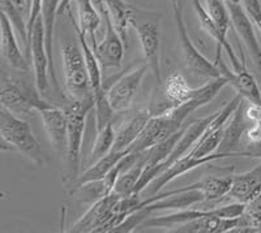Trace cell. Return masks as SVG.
Returning a JSON list of instances; mask_svg holds the SVG:
<instances>
[{"label": "cell", "instance_id": "obj_1", "mask_svg": "<svg viewBox=\"0 0 261 233\" xmlns=\"http://www.w3.org/2000/svg\"><path fill=\"white\" fill-rule=\"evenodd\" d=\"M67 145H65V183L74 184L79 179L81 149H83L84 133H85L88 113L94 109V98L88 101H73L67 107Z\"/></svg>", "mask_w": 261, "mask_h": 233}, {"label": "cell", "instance_id": "obj_2", "mask_svg": "<svg viewBox=\"0 0 261 233\" xmlns=\"http://www.w3.org/2000/svg\"><path fill=\"white\" fill-rule=\"evenodd\" d=\"M0 136L2 148L8 145L9 150H17L27 157L34 164L41 165L43 163V154L41 145L36 138L32 128L20 116H16L11 111L0 106Z\"/></svg>", "mask_w": 261, "mask_h": 233}, {"label": "cell", "instance_id": "obj_3", "mask_svg": "<svg viewBox=\"0 0 261 233\" xmlns=\"http://www.w3.org/2000/svg\"><path fill=\"white\" fill-rule=\"evenodd\" d=\"M161 16L157 13L144 12L136 8L135 17L130 26L136 32L140 46L144 53V59L151 69L157 80L158 86L162 85L161 74Z\"/></svg>", "mask_w": 261, "mask_h": 233}, {"label": "cell", "instance_id": "obj_4", "mask_svg": "<svg viewBox=\"0 0 261 233\" xmlns=\"http://www.w3.org/2000/svg\"><path fill=\"white\" fill-rule=\"evenodd\" d=\"M0 106L20 118H29L41 109L50 107L51 103L39 97V90L18 78L3 77Z\"/></svg>", "mask_w": 261, "mask_h": 233}, {"label": "cell", "instance_id": "obj_5", "mask_svg": "<svg viewBox=\"0 0 261 233\" xmlns=\"http://www.w3.org/2000/svg\"><path fill=\"white\" fill-rule=\"evenodd\" d=\"M170 2H171L172 15H174V21H175L176 33H178L181 56L186 63V67L190 69L191 73L197 77H201V78L214 80V78L222 76L220 68L214 63L209 62L191 41L187 26L184 22L183 0H170Z\"/></svg>", "mask_w": 261, "mask_h": 233}, {"label": "cell", "instance_id": "obj_6", "mask_svg": "<svg viewBox=\"0 0 261 233\" xmlns=\"http://www.w3.org/2000/svg\"><path fill=\"white\" fill-rule=\"evenodd\" d=\"M65 89L72 101L93 99L89 73L83 48L77 44H64L62 48Z\"/></svg>", "mask_w": 261, "mask_h": 233}, {"label": "cell", "instance_id": "obj_7", "mask_svg": "<svg viewBox=\"0 0 261 233\" xmlns=\"http://www.w3.org/2000/svg\"><path fill=\"white\" fill-rule=\"evenodd\" d=\"M120 194L114 190L111 194L92 203L89 210L71 228V232H114L118 227L116 203Z\"/></svg>", "mask_w": 261, "mask_h": 233}, {"label": "cell", "instance_id": "obj_8", "mask_svg": "<svg viewBox=\"0 0 261 233\" xmlns=\"http://www.w3.org/2000/svg\"><path fill=\"white\" fill-rule=\"evenodd\" d=\"M196 206V205H195ZM188 207L178 213L169 214V215L149 218L141 224L144 228H176L179 225L204 218V216H220V218H238L244 213L246 205L234 202L221 207H212V209H199V207Z\"/></svg>", "mask_w": 261, "mask_h": 233}, {"label": "cell", "instance_id": "obj_9", "mask_svg": "<svg viewBox=\"0 0 261 233\" xmlns=\"http://www.w3.org/2000/svg\"><path fill=\"white\" fill-rule=\"evenodd\" d=\"M148 69H150L148 64L129 69L128 73H122L115 78V82L110 88H106L107 99L114 112H123L129 108Z\"/></svg>", "mask_w": 261, "mask_h": 233}, {"label": "cell", "instance_id": "obj_10", "mask_svg": "<svg viewBox=\"0 0 261 233\" xmlns=\"http://www.w3.org/2000/svg\"><path fill=\"white\" fill-rule=\"evenodd\" d=\"M232 157H241V158H247V155L244 153H214L212 155H208L205 158H196L187 154L186 157L180 158L179 160H176L174 164H171L169 168L165 172L160 174L158 177H155L154 180L151 181L148 185V188L145 189V192L148 193V197L150 195H154L157 193H160L161 190L165 188L169 183H171L172 180H175L178 177H180L181 174L187 173V172L192 171V169L197 168V167H201L204 164H209L212 162H216V160L225 159V158H232Z\"/></svg>", "mask_w": 261, "mask_h": 233}, {"label": "cell", "instance_id": "obj_11", "mask_svg": "<svg viewBox=\"0 0 261 233\" xmlns=\"http://www.w3.org/2000/svg\"><path fill=\"white\" fill-rule=\"evenodd\" d=\"M97 3L99 4L101 16L105 21V37L101 43L92 48L102 68H119L124 57V42L114 27L103 4L99 0H97Z\"/></svg>", "mask_w": 261, "mask_h": 233}, {"label": "cell", "instance_id": "obj_12", "mask_svg": "<svg viewBox=\"0 0 261 233\" xmlns=\"http://www.w3.org/2000/svg\"><path fill=\"white\" fill-rule=\"evenodd\" d=\"M32 51L33 69H34V85L39 93H45L48 89V74H50V60L46 47V32L42 15L33 26L29 34V47Z\"/></svg>", "mask_w": 261, "mask_h": 233}, {"label": "cell", "instance_id": "obj_13", "mask_svg": "<svg viewBox=\"0 0 261 233\" xmlns=\"http://www.w3.org/2000/svg\"><path fill=\"white\" fill-rule=\"evenodd\" d=\"M216 65L220 68L221 74L228 80V85L232 86L238 94L251 103L261 106V88L255 76L247 69V65H243L241 69L232 72L223 63L222 57L216 63Z\"/></svg>", "mask_w": 261, "mask_h": 233}, {"label": "cell", "instance_id": "obj_14", "mask_svg": "<svg viewBox=\"0 0 261 233\" xmlns=\"http://www.w3.org/2000/svg\"><path fill=\"white\" fill-rule=\"evenodd\" d=\"M261 192V159L256 167L243 173L232 174L231 188L226 198L239 203H249Z\"/></svg>", "mask_w": 261, "mask_h": 233}, {"label": "cell", "instance_id": "obj_15", "mask_svg": "<svg viewBox=\"0 0 261 233\" xmlns=\"http://www.w3.org/2000/svg\"><path fill=\"white\" fill-rule=\"evenodd\" d=\"M39 116L45 128L51 146L57 153H62L67 145V113L65 109L51 104L50 107L41 109Z\"/></svg>", "mask_w": 261, "mask_h": 233}, {"label": "cell", "instance_id": "obj_16", "mask_svg": "<svg viewBox=\"0 0 261 233\" xmlns=\"http://www.w3.org/2000/svg\"><path fill=\"white\" fill-rule=\"evenodd\" d=\"M0 27H2V53L7 64L11 68H15L20 72H27L29 69V65L18 47L15 29L6 13L3 12L0 15Z\"/></svg>", "mask_w": 261, "mask_h": 233}, {"label": "cell", "instance_id": "obj_17", "mask_svg": "<svg viewBox=\"0 0 261 233\" xmlns=\"http://www.w3.org/2000/svg\"><path fill=\"white\" fill-rule=\"evenodd\" d=\"M151 115L149 109H139L134 112L127 120L123 123V125L119 128L116 132L115 143H114V151H124L128 150L134 142L139 138L144 128L146 127L148 121L150 120Z\"/></svg>", "mask_w": 261, "mask_h": 233}, {"label": "cell", "instance_id": "obj_18", "mask_svg": "<svg viewBox=\"0 0 261 233\" xmlns=\"http://www.w3.org/2000/svg\"><path fill=\"white\" fill-rule=\"evenodd\" d=\"M99 2L106 8L114 27L127 46L128 27L130 26V22L134 20L136 8L124 0H99Z\"/></svg>", "mask_w": 261, "mask_h": 233}, {"label": "cell", "instance_id": "obj_19", "mask_svg": "<svg viewBox=\"0 0 261 233\" xmlns=\"http://www.w3.org/2000/svg\"><path fill=\"white\" fill-rule=\"evenodd\" d=\"M129 153H130V149H128V150H124V151L111 150V153L105 155L103 158H101L99 160L93 163L89 168L85 169L84 173L79 176V179L76 180V183L73 184V186L74 188H77V186L84 185V184L90 183V181L102 180V179L106 177L107 174H109V172H110L111 169H113L114 167H115V165L123 159V158L127 157Z\"/></svg>", "mask_w": 261, "mask_h": 233}, {"label": "cell", "instance_id": "obj_20", "mask_svg": "<svg viewBox=\"0 0 261 233\" xmlns=\"http://www.w3.org/2000/svg\"><path fill=\"white\" fill-rule=\"evenodd\" d=\"M60 2L62 0H42V18L45 24L46 32V47H47L48 60H50V77L53 80L54 86L59 89L57 80V73H55V67H54L53 60V39H54V26H55V18L58 16V9H59Z\"/></svg>", "mask_w": 261, "mask_h": 233}, {"label": "cell", "instance_id": "obj_21", "mask_svg": "<svg viewBox=\"0 0 261 233\" xmlns=\"http://www.w3.org/2000/svg\"><path fill=\"white\" fill-rule=\"evenodd\" d=\"M144 169H145V153L141 151L140 157L137 158L134 164L122 169L118 180H116L114 190L123 197L135 194V189H136V185L141 174H143Z\"/></svg>", "mask_w": 261, "mask_h": 233}, {"label": "cell", "instance_id": "obj_22", "mask_svg": "<svg viewBox=\"0 0 261 233\" xmlns=\"http://www.w3.org/2000/svg\"><path fill=\"white\" fill-rule=\"evenodd\" d=\"M74 2H76L79 12V21H76V24L85 36L90 37L93 47H94V46H97V43H95V30L101 24V16L98 15V12L95 11L92 0H74Z\"/></svg>", "mask_w": 261, "mask_h": 233}, {"label": "cell", "instance_id": "obj_23", "mask_svg": "<svg viewBox=\"0 0 261 233\" xmlns=\"http://www.w3.org/2000/svg\"><path fill=\"white\" fill-rule=\"evenodd\" d=\"M115 138L116 132L114 130L113 121H110L103 129H101L98 132L94 145H93L92 151H90L89 165H92L93 163H95L97 160L103 158L105 155L111 153V150H113L114 148V143H115Z\"/></svg>", "mask_w": 261, "mask_h": 233}, {"label": "cell", "instance_id": "obj_24", "mask_svg": "<svg viewBox=\"0 0 261 233\" xmlns=\"http://www.w3.org/2000/svg\"><path fill=\"white\" fill-rule=\"evenodd\" d=\"M0 8L2 12L6 13L8 20L11 21L13 29L21 42L25 44V47H29V36H28V21L22 16V11L17 8L12 2L9 0H0Z\"/></svg>", "mask_w": 261, "mask_h": 233}, {"label": "cell", "instance_id": "obj_25", "mask_svg": "<svg viewBox=\"0 0 261 233\" xmlns=\"http://www.w3.org/2000/svg\"><path fill=\"white\" fill-rule=\"evenodd\" d=\"M206 3V9H208L209 15L216 22L217 27L220 29L221 34L225 38H227L231 20H230V12H228L227 4L225 0H205Z\"/></svg>", "mask_w": 261, "mask_h": 233}, {"label": "cell", "instance_id": "obj_26", "mask_svg": "<svg viewBox=\"0 0 261 233\" xmlns=\"http://www.w3.org/2000/svg\"><path fill=\"white\" fill-rule=\"evenodd\" d=\"M244 215L251 223L253 232L257 230V224L261 221V192L258 193L257 197L255 199L246 205V210H244Z\"/></svg>", "mask_w": 261, "mask_h": 233}, {"label": "cell", "instance_id": "obj_27", "mask_svg": "<svg viewBox=\"0 0 261 233\" xmlns=\"http://www.w3.org/2000/svg\"><path fill=\"white\" fill-rule=\"evenodd\" d=\"M247 15L261 33V0H241Z\"/></svg>", "mask_w": 261, "mask_h": 233}, {"label": "cell", "instance_id": "obj_28", "mask_svg": "<svg viewBox=\"0 0 261 233\" xmlns=\"http://www.w3.org/2000/svg\"><path fill=\"white\" fill-rule=\"evenodd\" d=\"M71 3H72V0H62V2H60L59 9H58V16L62 15L65 9H68L69 6H71Z\"/></svg>", "mask_w": 261, "mask_h": 233}, {"label": "cell", "instance_id": "obj_29", "mask_svg": "<svg viewBox=\"0 0 261 233\" xmlns=\"http://www.w3.org/2000/svg\"><path fill=\"white\" fill-rule=\"evenodd\" d=\"M9 2H12V3L15 4L20 11H22V12L27 11V0H9Z\"/></svg>", "mask_w": 261, "mask_h": 233}, {"label": "cell", "instance_id": "obj_30", "mask_svg": "<svg viewBox=\"0 0 261 233\" xmlns=\"http://www.w3.org/2000/svg\"><path fill=\"white\" fill-rule=\"evenodd\" d=\"M226 3H241V0H225Z\"/></svg>", "mask_w": 261, "mask_h": 233}, {"label": "cell", "instance_id": "obj_31", "mask_svg": "<svg viewBox=\"0 0 261 233\" xmlns=\"http://www.w3.org/2000/svg\"><path fill=\"white\" fill-rule=\"evenodd\" d=\"M256 232H261V221L257 224V230H256Z\"/></svg>", "mask_w": 261, "mask_h": 233}]
</instances>
